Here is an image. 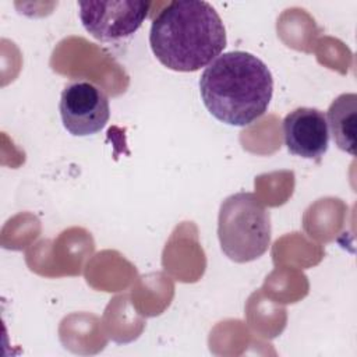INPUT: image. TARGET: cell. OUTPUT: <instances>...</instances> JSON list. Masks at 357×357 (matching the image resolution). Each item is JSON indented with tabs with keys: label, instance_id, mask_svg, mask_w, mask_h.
I'll use <instances>...</instances> for the list:
<instances>
[{
	"label": "cell",
	"instance_id": "1",
	"mask_svg": "<svg viewBox=\"0 0 357 357\" xmlns=\"http://www.w3.org/2000/svg\"><path fill=\"white\" fill-rule=\"evenodd\" d=\"M149 45L169 70L194 73L220 56L226 46V29L208 1L177 0L153 18Z\"/></svg>",
	"mask_w": 357,
	"mask_h": 357
},
{
	"label": "cell",
	"instance_id": "2",
	"mask_svg": "<svg viewBox=\"0 0 357 357\" xmlns=\"http://www.w3.org/2000/svg\"><path fill=\"white\" fill-rule=\"evenodd\" d=\"M205 107L219 121L244 127L259 119L271 103L273 78L257 56L234 50L216 57L201 74Z\"/></svg>",
	"mask_w": 357,
	"mask_h": 357
},
{
	"label": "cell",
	"instance_id": "3",
	"mask_svg": "<svg viewBox=\"0 0 357 357\" xmlns=\"http://www.w3.org/2000/svg\"><path fill=\"white\" fill-rule=\"evenodd\" d=\"M271 215L252 192L240 191L223 199L218 215V238L223 254L245 264L262 257L271 245Z\"/></svg>",
	"mask_w": 357,
	"mask_h": 357
},
{
	"label": "cell",
	"instance_id": "4",
	"mask_svg": "<svg viewBox=\"0 0 357 357\" xmlns=\"http://www.w3.org/2000/svg\"><path fill=\"white\" fill-rule=\"evenodd\" d=\"M79 20L85 31L100 42L130 38L145 21L151 3L141 0L79 1Z\"/></svg>",
	"mask_w": 357,
	"mask_h": 357
},
{
	"label": "cell",
	"instance_id": "5",
	"mask_svg": "<svg viewBox=\"0 0 357 357\" xmlns=\"http://www.w3.org/2000/svg\"><path fill=\"white\" fill-rule=\"evenodd\" d=\"M59 110L64 128L74 137H88L102 131L110 117L106 92L85 79L71 82L63 89Z\"/></svg>",
	"mask_w": 357,
	"mask_h": 357
},
{
	"label": "cell",
	"instance_id": "6",
	"mask_svg": "<svg viewBox=\"0 0 357 357\" xmlns=\"http://www.w3.org/2000/svg\"><path fill=\"white\" fill-rule=\"evenodd\" d=\"M283 134L287 151L305 159H319L329 146L326 116L315 107H297L287 113Z\"/></svg>",
	"mask_w": 357,
	"mask_h": 357
},
{
	"label": "cell",
	"instance_id": "7",
	"mask_svg": "<svg viewBox=\"0 0 357 357\" xmlns=\"http://www.w3.org/2000/svg\"><path fill=\"white\" fill-rule=\"evenodd\" d=\"M328 128L336 146L350 155L356 153L357 95L342 93L329 106L326 114Z\"/></svg>",
	"mask_w": 357,
	"mask_h": 357
}]
</instances>
